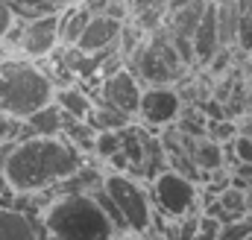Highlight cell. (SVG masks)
Instances as JSON below:
<instances>
[{
    "label": "cell",
    "instance_id": "52a82bcc",
    "mask_svg": "<svg viewBox=\"0 0 252 240\" xmlns=\"http://www.w3.org/2000/svg\"><path fill=\"white\" fill-rule=\"evenodd\" d=\"M129 59L135 61V70L132 73L138 79H144L147 85H170L179 76L182 64H185V61L179 59V53L173 50L170 38H161L158 32L147 35L144 44Z\"/></svg>",
    "mask_w": 252,
    "mask_h": 240
},
{
    "label": "cell",
    "instance_id": "3957f363",
    "mask_svg": "<svg viewBox=\"0 0 252 240\" xmlns=\"http://www.w3.org/2000/svg\"><path fill=\"white\" fill-rule=\"evenodd\" d=\"M53 79L32 61L9 59L0 64V118L24 123L53 103Z\"/></svg>",
    "mask_w": 252,
    "mask_h": 240
},
{
    "label": "cell",
    "instance_id": "8992f818",
    "mask_svg": "<svg viewBox=\"0 0 252 240\" xmlns=\"http://www.w3.org/2000/svg\"><path fill=\"white\" fill-rule=\"evenodd\" d=\"M150 187V199H153V208L156 214H161L164 220L170 223H179L190 214H199L196 205H199V187L196 181L179 173V170H164L158 173L156 179L147 184Z\"/></svg>",
    "mask_w": 252,
    "mask_h": 240
},
{
    "label": "cell",
    "instance_id": "f1b7e54d",
    "mask_svg": "<svg viewBox=\"0 0 252 240\" xmlns=\"http://www.w3.org/2000/svg\"><path fill=\"white\" fill-rule=\"evenodd\" d=\"M241 12H244V15L252 21V0H241Z\"/></svg>",
    "mask_w": 252,
    "mask_h": 240
},
{
    "label": "cell",
    "instance_id": "7a4b0ae2",
    "mask_svg": "<svg viewBox=\"0 0 252 240\" xmlns=\"http://www.w3.org/2000/svg\"><path fill=\"white\" fill-rule=\"evenodd\" d=\"M44 238L50 240H118V229L91 193H59L41 214Z\"/></svg>",
    "mask_w": 252,
    "mask_h": 240
},
{
    "label": "cell",
    "instance_id": "d6a6232c",
    "mask_svg": "<svg viewBox=\"0 0 252 240\" xmlns=\"http://www.w3.org/2000/svg\"><path fill=\"white\" fill-rule=\"evenodd\" d=\"M44 240H50V238H44Z\"/></svg>",
    "mask_w": 252,
    "mask_h": 240
},
{
    "label": "cell",
    "instance_id": "ac0fdd59",
    "mask_svg": "<svg viewBox=\"0 0 252 240\" xmlns=\"http://www.w3.org/2000/svg\"><path fill=\"white\" fill-rule=\"evenodd\" d=\"M190 161H193V167H199V170L211 179L214 173L223 170L226 150H223V144H214L211 138H202V141H196V144L190 147Z\"/></svg>",
    "mask_w": 252,
    "mask_h": 240
},
{
    "label": "cell",
    "instance_id": "4fadbf2b",
    "mask_svg": "<svg viewBox=\"0 0 252 240\" xmlns=\"http://www.w3.org/2000/svg\"><path fill=\"white\" fill-rule=\"evenodd\" d=\"M41 220L18 211V208H0V240H44Z\"/></svg>",
    "mask_w": 252,
    "mask_h": 240
},
{
    "label": "cell",
    "instance_id": "4316f807",
    "mask_svg": "<svg viewBox=\"0 0 252 240\" xmlns=\"http://www.w3.org/2000/svg\"><path fill=\"white\" fill-rule=\"evenodd\" d=\"M12 27H15V12L6 0H0V41L12 32Z\"/></svg>",
    "mask_w": 252,
    "mask_h": 240
},
{
    "label": "cell",
    "instance_id": "1f68e13d",
    "mask_svg": "<svg viewBox=\"0 0 252 240\" xmlns=\"http://www.w3.org/2000/svg\"><path fill=\"white\" fill-rule=\"evenodd\" d=\"M244 240H252V235H250V238H244Z\"/></svg>",
    "mask_w": 252,
    "mask_h": 240
},
{
    "label": "cell",
    "instance_id": "5bb4252c",
    "mask_svg": "<svg viewBox=\"0 0 252 240\" xmlns=\"http://www.w3.org/2000/svg\"><path fill=\"white\" fill-rule=\"evenodd\" d=\"M167 3L170 0H129V21L144 35H153L167 18Z\"/></svg>",
    "mask_w": 252,
    "mask_h": 240
},
{
    "label": "cell",
    "instance_id": "f546056e",
    "mask_svg": "<svg viewBox=\"0 0 252 240\" xmlns=\"http://www.w3.org/2000/svg\"><path fill=\"white\" fill-rule=\"evenodd\" d=\"M247 64H250V73H252V53H247Z\"/></svg>",
    "mask_w": 252,
    "mask_h": 240
},
{
    "label": "cell",
    "instance_id": "30bf717a",
    "mask_svg": "<svg viewBox=\"0 0 252 240\" xmlns=\"http://www.w3.org/2000/svg\"><path fill=\"white\" fill-rule=\"evenodd\" d=\"M56 44H59V12L32 18L18 38V47L27 59H44L56 50Z\"/></svg>",
    "mask_w": 252,
    "mask_h": 240
},
{
    "label": "cell",
    "instance_id": "7c38bea8",
    "mask_svg": "<svg viewBox=\"0 0 252 240\" xmlns=\"http://www.w3.org/2000/svg\"><path fill=\"white\" fill-rule=\"evenodd\" d=\"M193 44V61L196 64H211V59L223 50L220 44V30H217V9H214V0L205 3V12L199 18V27L190 38Z\"/></svg>",
    "mask_w": 252,
    "mask_h": 240
},
{
    "label": "cell",
    "instance_id": "4dcf8cb0",
    "mask_svg": "<svg viewBox=\"0 0 252 240\" xmlns=\"http://www.w3.org/2000/svg\"><path fill=\"white\" fill-rule=\"evenodd\" d=\"M250 115H252V91H250Z\"/></svg>",
    "mask_w": 252,
    "mask_h": 240
},
{
    "label": "cell",
    "instance_id": "e0dca14e",
    "mask_svg": "<svg viewBox=\"0 0 252 240\" xmlns=\"http://www.w3.org/2000/svg\"><path fill=\"white\" fill-rule=\"evenodd\" d=\"M64 118L62 112L50 103V106H44L41 112H35L32 118L24 120V126H27V138H59L64 132Z\"/></svg>",
    "mask_w": 252,
    "mask_h": 240
},
{
    "label": "cell",
    "instance_id": "9a60e30c",
    "mask_svg": "<svg viewBox=\"0 0 252 240\" xmlns=\"http://www.w3.org/2000/svg\"><path fill=\"white\" fill-rule=\"evenodd\" d=\"M53 106H56L67 120H88L91 109H94V100H91L82 88H76V85H64V88H56V94H53Z\"/></svg>",
    "mask_w": 252,
    "mask_h": 240
},
{
    "label": "cell",
    "instance_id": "9c48e42d",
    "mask_svg": "<svg viewBox=\"0 0 252 240\" xmlns=\"http://www.w3.org/2000/svg\"><path fill=\"white\" fill-rule=\"evenodd\" d=\"M141 94H144L141 79L124 64V67H118L112 76H106L100 82V97L94 103L109 106V109H115V112L135 120L138 118V106H141Z\"/></svg>",
    "mask_w": 252,
    "mask_h": 240
},
{
    "label": "cell",
    "instance_id": "6da1fadb",
    "mask_svg": "<svg viewBox=\"0 0 252 240\" xmlns=\"http://www.w3.org/2000/svg\"><path fill=\"white\" fill-rule=\"evenodd\" d=\"M12 193H47L85 167V155L67 138H18L0 155Z\"/></svg>",
    "mask_w": 252,
    "mask_h": 240
},
{
    "label": "cell",
    "instance_id": "277c9868",
    "mask_svg": "<svg viewBox=\"0 0 252 240\" xmlns=\"http://www.w3.org/2000/svg\"><path fill=\"white\" fill-rule=\"evenodd\" d=\"M106 196L115 202L118 214L124 217L126 232L132 235H147L153 229V220H156V208H153V199H150V187L144 181H138L135 176H126V173H115L109 170L103 176Z\"/></svg>",
    "mask_w": 252,
    "mask_h": 240
},
{
    "label": "cell",
    "instance_id": "d4e9b609",
    "mask_svg": "<svg viewBox=\"0 0 252 240\" xmlns=\"http://www.w3.org/2000/svg\"><path fill=\"white\" fill-rule=\"evenodd\" d=\"M232 155H235L238 164L252 167V138H247V135H235V141H232Z\"/></svg>",
    "mask_w": 252,
    "mask_h": 240
},
{
    "label": "cell",
    "instance_id": "603a6c76",
    "mask_svg": "<svg viewBox=\"0 0 252 240\" xmlns=\"http://www.w3.org/2000/svg\"><path fill=\"white\" fill-rule=\"evenodd\" d=\"M235 135H238L235 120H229V118L214 120V123L208 126V138H211L214 144H232V141H235Z\"/></svg>",
    "mask_w": 252,
    "mask_h": 240
},
{
    "label": "cell",
    "instance_id": "8fae6325",
    "mask_svg": "<svg viewBox=\"0 0 252 240\" xmlns=\"http://www.w3.org/2000/svg\"><path fill=\"white\" fill-rule=\"evenodd\" d=\"M121 30H124V21L112 18V15H91L85 32L79 35L76 41V53L82 56H94V53H106L112 47H118L121 41Z\"/></svg>",
    "mask_w": 252,
    "mask_h": 240
},
{
    "label": "cell",
    "instance_id": "2e32d148",
    "mask_svg": "<svg viewBox=\"0 0 252 240\" xmlns=\"http://www.w3.org/2000/svg\"><path fill=\"white\" fill-rule=\"evenodd\" d=\"M88 21H91V12L85 9V3H76V6L59 12V44L67 47V50H73L79 35L85 32Z\"/></svg>",
    "mask_w": 252,
    "mask_h": 240
},
{
    "label": "cell",
    "instance_id": "cb8c5ba5",
    "mask_svg": "<svg viewBox=\"0 0 252 240\" xmlns=\"http://www.w3.org/2000/svg\"><path fill=\"white\" fill-rule=\"evenodd\" d=\"M217 238H220V223L199 211V220H196V229H193L190 240H217Z\"/></svg>",
    "mask_w": 252,
    "mask_h": 240
},
{
    "label": "cell",
    "instance_id": "ba28073f",
    "mask_svg": "<svg viewBox=\"0 0 252 240\" xmlns=\"http://www.w3.org/2000/svg\"><path fill=\"white\" fill-rule=\"evenodd\" d=\"M182 115V97L173 91V85H147L141 94L138 118L144 129H167Z\"/></svg>",
    "mask_w": 252,
    "mask_h": 240
},
{
    "label": "cell",
    "instance_id": "44dd1931",
    "mask_svg": "<svg viewBox=\"0 0 252 240\" xmlns=\"http://www.w3.org/2000/svg\"><path fill=\"white\" fill-rule=\"evenodd\" d=\"M94 132H124L129 123H135L132 118H126L121 112H115V109H109V106H100V103H94V109H91V115L85 120Z\"/></svg>",
    "mask_w": 252,
    "mask_h": 240
},
{
    "label": "cell",
    "instance_id": "484cf974",
    "mask_svg": "<svg viewBox=\"0 0 252 240\" xmlns=\"http://www.w3.org/2000/svg\"><path fill=\"white\" fill-rule=\"evenodd\" d=\"M235 47H241L244 53H252V21L241 12V24H238V32H235Z\"/></svg>",
    "mask_w": 252,
    "mask_h": 240
},
{
    "label": "cell",
    "instance_id": "d6986e66",
    "mask_svg": "<svg viewBox=\"0 0 252 240\" xmlns=\"http://www.w3.org/2000/svg\"><path fill=\"white\" fill-rule=\"evenodd\" d=\"M205 3H208V0H190V3L182 6V9L170 12V15H167V18H170V35L190 41L193 32H196V27H199L202 12H205Z\"/></svg>",
    "mask_w": 252,
    "mask_h": 240
},
{
    "label": "cell",
    "instance_id": "ffe728a7",
    "mask_svg": "<svg viewBox=\"0 0 252 240\" xmlns=\"http://www.w3.org/2000/svg\"><path fill=\"white\" fill-rule=\"evenodd\" d=\"M217 9V30H220V44L232 47L235 44V32L241 24V0H214Z\"/></svg>",
    "mask_w": 252,
    "mask_h": 240
},
{
    "label": "cell",
    "instance_id": "7402d4cb",
    "mask_svg": "<svg viewBox=\"0 0 252 240\" xmlns=\"http://www.w3.org/2000/svg\"><path fill=\"white\" fill-rule=\"evenodd\" d=\"M118 152H121V132H97V138H94V155H97V161L109 164Z\"/></svg>",
    "mask_w": 252,
    "mask_h": 240
},
{
    "label": "cell",
    "instance_id": "5b68a950",
    "mask_svg": "<svg viewBox=\"0 0 252 240\" xmlns=\"http://www.w3.org/2000/svg\"><path fill=\"white\" fill-rule=\"evenodd\" d=\"M121 155L126 161V176H135L144 184H150L158 173L170 167L161 138H156L141 123H129L121 132Z\"/></svg>",
    "mask_w": 252,
    "mask_h": 240
},
{
    "label": "cell",
    "instance_id": "83f0119b",
    "mask_svg": "<svg viewBox=\"0 0 252 240\" xmlns=\"http://www.w3.org/2000/svg\"><path fill=\"white\" fill-rule=\"evenodd\" d=\"M12 193V187H9V181H6V176H3V167H0V199H6Z\"/></svg>",
    "mask_w": 252,
    "mask_h": 240
}]
</instances>
